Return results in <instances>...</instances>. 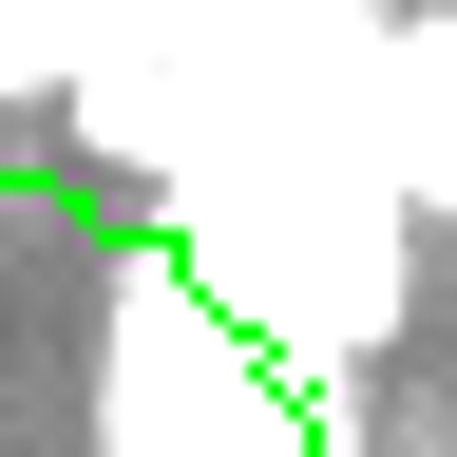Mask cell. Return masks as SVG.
Instances as JSON below:
<instances>
[{"mask_svg":"<svg viewBox=\"0 0 457 457\" xmlns=\"http://www.w3.org/2000/svg\"><path fill=\"white\" fill-rule=\"evenodd\" d=\"M381 191L457 228V0H400L381 20Z\"/></svg>","mask_w":457,"mask_h":457,"instance_id":"cell-1","label":"cell"},{"mask_svg":"<svg viewBox=\"0 0 457 457\" xmlns=\"http://www.w3.org/2000/svg\"><path fill=\"white\" fill-rule=\"evenodd\" d=\"M20 96H77V20L57 0H0V114Z\"/></svg>","mask_w":457,"mask_h":457,"instance_id":"cell-2","label":"cell"}]
</instances>
